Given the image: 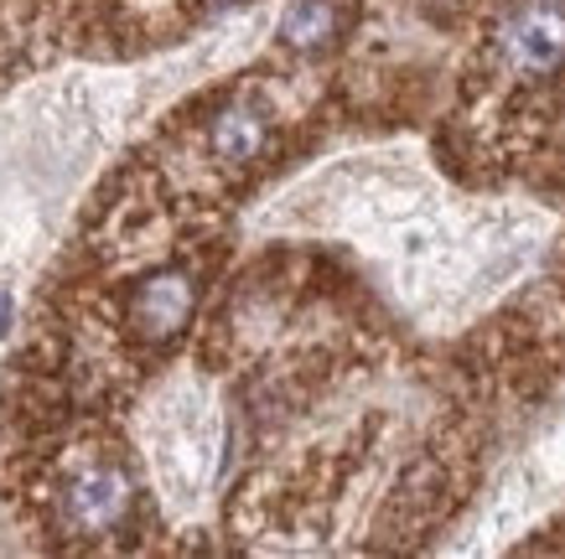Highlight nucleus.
Returning <instances> with one entry per match:
<instances>
[{
    "label": "nucleus",
    "mask_w": 565,
    "mask_h": 559,
    "mask_svg": "<svg viewBox=\"0 0 565 559\" xmlns=\"http://www.w3.org/2000/svg\"><path fill=\"white\" fill-rule=\"evenodd\" d=\"M130 508H136V482L120 461L94 456L84 466H73L63 492H57V513H63V528L78 534V539H104V534H120L130 524Z\"/></svg>",
    "instance_id": "1"
},
{
    "label": "nucleus",
    "mask_w": 565,
    "mask_h": 559,
    "mask_svg": "<svg viewBox=\"0 0 565 559\" xmlns=\"http://www.w3.org/2000/svg\"><path fill=\"white\" fill-rule=\"evenodd\" d=\"M498 63L514 78H550L565 68V0H519L493 32Z\"/></svg>",
    "instance_id": "2"
},
{
    "label": "nucleus",
    "mask_w": 565,
    "mask_h": 559,
    "mask_svg": "<svg viewBox=\"0 0 565 559\" xmlns=\"http://www.w3.org/2000/svg\"><path fill=\"white\" fill-rule=\"evenodd\" d=\"M172 420H177V436L161 451V482H167V497H177L188 508V503L203 497L207 476L218 466V424H213L207 405H198V399H177Z\"/></svg>",
    "instance_id": "3"
},
{
    "label": "nucleus",
    "mask_w": 565,
    "mask_h": 559,
    "mask_svg": "<svg viewBox=\"0 0 565 559\" xmlns=\"http://www.w3.org/2000/svg\"><path fill=\"white\" fill-rule=\"evenodd\" d=\"M192 311H198V280L188 270H151L130 290V305H125V316H130V332L140 342H172L182 326L192 322Z\"/></svg>",
    "instance_id": "4"
},
{
    "label": "nucleus",
    "mask_w": 565,
    "mask_h": 559,
    "mask_svg": "<svg viewBox=\"0 0 565 559\" xmlns=\"http://www.w3.org/2000/svg\"><path fill=\"white\" fill-rule=\"evenodd\" d=\"M265 140H270V119H265V109H259L255 99L228 104V109H218L213 125H207V146H213V155L228 161V166H249V161L265 151Z\"/></svg>",
    "instance_id": "5"
},
{
    "label": "nucleus",
    "mask_w": 565,
    "mask_h": 559,
    "mask_svg": "<svg viewBox=\"0 0 565 559\" xmlns=\"http://www.w3.org/2000/svg\"><path fill=\"white\" fill-rule=\"evenodd\" d=\"M338 21H343L338 0H296L291 11H286V21H280V42L301 52H317L338 36Z\"/></svg>",
    "instance_id": "6"
}]
</instances>
